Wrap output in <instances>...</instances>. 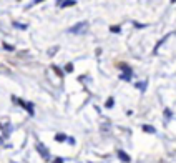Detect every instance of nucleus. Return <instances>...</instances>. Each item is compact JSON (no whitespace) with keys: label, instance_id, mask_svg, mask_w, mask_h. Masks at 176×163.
<instances>
[{"label":"nucleus","instance_id":"f257e3e1","mask_svg":"<svg viewBox=\"0 0 176 163\" xmlns=\"http://www.w3.org/2000/svg\"><path fill=\"white\" fill-rule=\"evenodd\" d=\"M86 29H88V22H85V20H82V22L75 23V25L70 29V32L75 33V35H82V33L86 32Z\"/></svg>","mask_w":176,"mask_h":163},{"label":"nucleus","instance_id":"f03ea898","mask_svg":"<svg viewBox=\"0 0 176 163\" xmlns=\"http://www.w3.org/2000/svg\"><path fill=\"white\" fill-rule=\"evenodd\" d=\"M120 68L123 70V73L120 75V78H121V80H126V82H130V80H131V68H130V67H126L125 63H121V65H120Z\"/></svg>","mask_w":176,"mask_h":163},{"label":"nucleus","instance_id":"7ed1b4c3","mask_svg":"<svg viewBox=\"0 0 176 163\" xmlns=\"http://www.w3.org/2000/svg\"><path fill=\"white\" fill-rule=\"evenodd\" d=\"M37 152H38L40 155H42V158H45V160L50 158V152H48V148H47L45 145H43V143H40V141L37 143Z\"/></svg>","mask_w":176,"mask_h":163},{"label":"nucleus","instance_id":"20e7f679","mask_svg":"<svg viewBox=\"0 0 176 163\" xmlns=\"http://www.w3.org/2000/svg\"><path fill=\"white\" fill-rule=\"evenodd\" d=\"M18 103H20L22 107H25L27 112H28V115H35V110H33V103H25L23 100H17Z\"/></svg>","mask_w":176,"mask_h":163},{"label":"nucleus","instance_id":"39448f33","mask_svg":"<svg viewBox=\"0 0 176 163\" xmlns=\"http://www.w3.org/2000/svg\"><path fill=\"white\" fill-rule=\"evenodd\" d=\"M76 0H57V5H61V8H67V7H72L75 5Z\"/></svg>","mask_w":176,"mask_h":163},{"label":"nucleus","instance_id":"423d86ee","mask_svg":"<svg viewBox=\"0 0 176 163\" xmlns=\"http://www.w3.org/2000/svg\"><path fill=\"white\" fill-rule=\"evenodd\" d=\"M116 155H118V158L121 160L123 163H130V161H131V158H130V155H126V153L123 152V150H118V152H116Z\"/></svg>","mask_w":176,"mask_h":163},{"label":"nucleus","instance_id":"0eeeda50","mask_svg":"<svg viewBox=\"0 0 176 163\" xmlns=\"http://www.w3.org/2000/svg\"><path fill=\"white\" fill-rule=\"evenodd\" d=\"M141 128H143V130L146 131V133H156V130H155L153 127H150V125H143Z\"/></svg>","mask_w":176,"mask_h":163},{"label":"nucleus","instance_id":"6e6552de","mask_svg":"<svg viewBox=\"0 0 176 163\" xmlns=\"http://www.w3.org/2000/svg\"><path fill=\"white\" fill-rule=\"evenodd\" d=\"M168 37H169V33H168V35H166V37H163V38H161V40H160L158 44H156V47H155V50H153V52H155V53H156V52H158V48H160V47H161V44H163V42H165V40H168Z\"/></svg>","mask_w":176,"mask_h":163},{"label":"nucleus","instance_id":"1a4fd4ad","mask_svg":"<svg viewBox=\"0 0 176 163\" xmlns=\"http://www.w3.org/2000/svg\"><path fill=\"white\" fill-rule=\"evenodd\" d=\"M113 103H115V98H112V97H110V98L106 100V103H105V107H106V108H112V107H113Z\"/></svg>","mask_w":176,"mask_h":163},{"label":"nucleus","instance_id":"9d476101","mask_svg":"<svg viewBox=\"0 0 176 163\" xmlns=\"http://www.w3.org/2000/svg\"><path fill=\"white\" fill-rule=\"evenodd\" d=\"M55 140H57V141H65V140H67V135L58 133V135H55Z\"/></svg>","mask_w":176,"mask_h":163},{"label":"nucleus","instance_id":"9b49d317","mask_svg":"<svg viewBox=\"0 0 176 163\" xmlns=\"http://www.w3.org/2000/svg\"><path fill=\"white\" fill-rule=\"evenodd\" d=\"M110 32H113V33H120V32H121V29H120V27L118 25H113V27H110Z\"/></svg>","mask_w":176,"mask_h":163},{"label":"nucleus","instance_id":"f8f14e48","mask_svg":"<svg viewBox=\"0 0 176 163\" xmlns=\"http://www.w3.org/2000/svg\"><path fill=\"white\" fill-rule=\"evenodd\" d=\"M165 116H166V118H168V120H169V118H171V116H173V113H171V110H168V108H166V110H165Z\"/></svg>","mask_w":176,"mask_h":163},{"label":"nucleus","instance_id":"ddd939ff","mask_svg":"<svg viewBox=\"0 0 176 163\" xmlns=\"http://www.w3.org/2000/svg\"><path fill=\"white\" fill-rule=\"evenodd\" d=\"M136 88L138 90H145V88H146V83H136Z\"/></svg>","mask_w":176,"mask_h":163},{"label":"nucleus","instance_id":"4468645a","mask_svg":"<svg viewBox=\"0 0 176 163\" xmlns=\"http://www.w3.org/2000/svg\"><path fill=\"white\" fill-rule=\"evenodd\" d=\"M13 27H17V29H27V25H23V23H13Z\"/></svg>","mask_w":176,"mask_h":163},{"label":"nucleus","instance_id":"2eb2a0df","mask_svg":"<svg viewBox=\"0 0 176 163\" xmlns=\"http://www.w3.org/2000/svg\"><path fill=\"white\" fill-rule=\"evenodd\" d=\"M65 70H67V72H72V70H73V65H72V63H68V65L65 67Z\"/></svg>","mask_w":176,"mask_h":163},{"label":"nucleus","instance_id":"dca6fc26","mask_svg":"<svg viewBox=\"0 0 176 163\" xmlns=\"http://www.w3.org/2000/svg\"><path fill=\"white\" fill-rule=\"evenodd\" d=\"M53 70H55V72H57V73H58V75H63V72H61V70H60V68H58V67H55V65H53Z\"/></svg>","mask_w":176,"mask_h":163},{"label":"nucleus","instance_id":"f3484780","mask_svg":"<svg viewBox=\"0 0 176 163\" xmlns=\"http://www.w3.org/2000/svg\"><path fill=\"white\" fill-rule=\"evenodd\" d=\"M63 161H65L63 158H55V160H53V163H63Z\"/></svg>","mask_w":176,"mask_h":163},{"label":"nucleus","instance_id":"a211bd4d","mask_svg":"<svg viewBox=\"0 0 176 163\" xmlns=\"http://www.w3.org/2000/svg\"><path fill=\"white\" fill-rule=\"evenodd\" d=\"M4 48H5V50H13V47H12V45H7V44L4 45Z\"/></svg>","mask_w":176,"mask_h":163},{"label":"nucleus","instance_id":"6ab92c4d","mask_svg":"<svg viewBox=\"0 0 176 163\" xmlns=\"http://www.w3.org/2000/svg\"><path fill=\"white\" fill-rule=\"evenodd\" d=\"M40 2H43V0H35V2H33V4H40Z\"/></svg>","mask_w":176,"mask_h":163},{"label":"nucleus","instance_id":"aec40b11","mask_svg":"<svg viewBox=\"0 0 176 163\" xmlns=\"http://www.w3.org/2000/svg\"><path fill=\"white\" fill-rule=\"evenodd\" d=\"M2 143H4V140H2V137H0V145H2Z\"/></svg>","mask_w":176,"mask_h":163},{"label":"nucleus","instance_id":"412c9836","mask_svg":"<svg viewBox=\"0 0 176 163\" xmlns=\"http://www.w3.org/2000/svg\"><path fill=\"white\" fill-rule=\"evenodd\" d=\"M171 4H176V0H171Z\"/></svg>","mask_w":176,"mask_h":163}]
</instances>
